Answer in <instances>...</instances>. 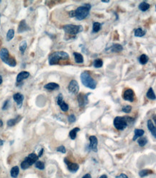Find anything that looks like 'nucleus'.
<instances>
[{
  "mask_svg": "<svg viewBox=\"0 0 156 178\" xmlns=\"http://www.w3.org/2000/svg\"><path fill=\"white\" fill-rule=\"evenodd\" d=\"M91 6L90 4H85L83 6L79 7L75 10L69 12L70 18H76L78 20H83V19L87 18L89 15V12Z\"/></svg>",
  "mask_w": 156,
  "mask_h": 178,
  "instance_id": "nucleus-1",
  "label": "nucleus"
},
{
  "mask_svg": "<svg viewBox=\"0 0 156 178\" xmlns=\"http://www.w3.org/2000/svg\"><path fill=\"white\" fill-rule=\"evenodd\" d=\"M69 55L64 51H57L51 54L48 58V62L50 65H55L58 64L61 60H68Z\"/></svg>",
  "mask_w": 156,
  "mask_h": 178,
  "instance_id": "nucleus-2",
  "label": "nucleus"
},
{
  "mask_svg": "<svg viewBox=\"0 0 156 178\" xmlns=\"http://www.w3.org/2000/svg\"><path fill=\"white\" fill-rule=\"evenodd\" d=\"M81 80L82 84L84 85L86 87L89 88V89H94L96 87V82L93 78L91 77V76L90 75V74L88 72L85 71V72H82L81 74Z\"/></svg>",
  "mask_w": 156,
  "mask_h": 178,
  "instance_id": "nucleus-3",
  "label": "nucleus"
},
{
  "mask_svg": "<svg viewBox=\"0 0 156 178\" xmlns=\"http://www.w3.org/2000/svg\"><path fill=\"white\" fill-rule=\"evenodd\" d=\"M0 58H1L2 62H5L6 64L9 65V66L15 67L16 66V61L14 58H11L9 56V51L7 48H4L1 49V51H0Z\"/></svg>",
  "mask_w": 156,
  "mask_h": 178,
  "instance_id": "nucleus-4",
  "label": "nucleus"
},
{
  "mask_svg": "<svg viewBox=\"0 0 156 178\" xmlns=\"http://www.w3.org/2000/svg\"><path fill=\"white\" fill-rule=\"evenodd\" d=\"M38 158H39L37 154H29V156H27L25 159V160L21 163V168H22V169H28L31 165L35 164V162L38 161Z\"/></svg>",
  "mask_w": 156,
  "mask_h": 178,
  "instance_id": "nucleus-5",
  "label": "nucleus"
},
{
  "mask_svg": "<svg viewBox=\"0 0 156 178\" xmlns=\"http://www.w3.org/2000/svg\"><path fill=\"white\" fill-rule=\"evenodd\" d=\"M65 32L69 35H76L79 32L83 30V27L81 25H64L63 28Z\"/></svg>",
  "mask_w": 156,
  "mask_h": 178,
  "instance_id": "nucleus-6",
  "label": "nucleus"
},
{
  "mask_svg": "<svg viewBox=\"0 0 156 178\" xmlns=\"http://www.w3.org/2000/svg\"><path fill=\"white\" fill-rule=\"evenodd\" d=\"M114 126L117 130L122 131L127 126V122L125 118L123 117H116L114 120Z\"/></svg>",
  "mask_w": 156,
  "mask_h": 178,
  "instance_id": "nucleus-7",
  "label": "nucleus"
},
{
  "mask_svg": "<svg viewBox=\"0 0 156 178\" xmlns=\"http://www.w3.org/2000/svg\"><path fill=\"white\" fill-rule=\"evenodd\" d=\"M69 90L71 93H73L74 95L78 94L79 91V85L76 80H71L69 85Z\"/></svg>",
  "mask_w": 156,
  "mask_h": 178,
  "instance_id": "nucleus-8",
  "label": "nucleus"
},
{
  "mask_svg": "<svg viewBox=\"0 0 156 178\" xmlns=\"http://www.w3.org/2000/svg\"><path fill=\"white\" fill-rule=\"evenodd\" d=\"M124 99L130 102H133L134 99V93L132 89H127V90L124 91V95H123Z\"/></svg>",
  "mask_w": 156,
  "mask_h": 178,
  "instance_id": "nucleus-9",
  "label": "nucleus"
},
{
  "mask_svg": "<svg viewBox=\"0 0 156 178\" xmlns=\"http://www.w3.org/2000/svg\"><path fill=\"white\" fill-rule=\"evenodd\" d=\"M64 162H65V163L66 164V165H67L68 169H69L70 172H76L79 170V166L78 164L72 163V162H69L67 159H64Z\"/></svg>",
  "mask_w": 156,
  "mask_h": 178,
  "instance_id": "nucleus-10",
  "label": "nucleus"
},
{
  "mask_svg": "<svg viewBox=\"0 0 156 178\" xmlns=\"http://www.w3.org/2000/svg\"><path fill=\"white\" fill-rule=\"evenodd\" d=\"M89 140H90V146L91 149L93 152H97V146H98V139L96 136H91L89 137Z\"/></svg>",
  "mask_w": 156,
  "mask_h": 178,
  "instance_id": "nucleus-11",
  "label": "nucleus"
},
{
  "mask_svg": "<svg viewBox=\"0 0 156 178\" xmlns=\"http://www.w3.org/2000/svg\"><path fill=\"white\" fill-rule=\"evenodd\" d=\"M88 95H83L81 93L78 96V102L79 107H83L88 103Z\"/></svg>",
  "mask_w": 156,
  "mask_h": 178,
  "instance_id": "nucleus-12",
  "label": "nucleus"
},
{
  "mask_svg": "<svg viewBox=\"0 0 156 178\" xmlns=\"http://www.w3.org/2000/svg\"><path fill=\"white\" fill-rule=\"evenodd\" d=\"M13 99L17 104L18 107L20 108L24 100V96L20 93H16L13 95Z\"/></svg>",
  "mask_w": 156,
  "mask_h": 178,
  "instance_id": "nucleus-13",
  "label": "nucleus"
},
{
  "mask_svg": "<svg viewBox=\"0 0 156 178\" xmlns=\"http://www.w3.org/2000/svg\"><path fill=\"white\" fill-rule=\"evenodd\" d=\"M30 30V28L28 27V25H27L26 22L25 20H22L20 22L19 27H18V30L17 32L19 33H21V32H25V31H28Z\"/></svg>",
  "mask_w": 156,
  "mask_h": 178,
  "instance_id": "nucleus-14",
  "label": "nucleus"
},
{
  "mask_svg": "<svg viewBox=\"0 0 156 178\" xmlns=\"http://www.w3.org/2000/svg\"><path fill=\"white\" fill-rule=\"evenodd\" d=\"M147 128H148L149 130L151 132L152 135L153 136V137H156V128L155 126V125L153 124V121L151 120H147Z\"/></svg>",
  "mask_w": 156,
  "mask_h": 178,
  "instance_id": "nucleus-15",
  "label": "nucleus"
},
{
  "mask_svg": "<svg viewBox=\"0 0 156 178\" xmlns=\"http://www.w3.org/2000/svg\"><path fill=\"white\" fill-rule=\"evenodd\" d=\"M30 73L28 72H21L20 73L18 74L17 76V82H22L23 79H27L29 77Z\"/></svg>",
  "mask_w": 156,
  "mask_h": 178,
  "instance_id": "nucleus-16",
  "label": "nucleus"
},
{
  "mask_svg": "<svg viewBox=\"0 0 156 178\" xmlns=\"http://www.w3.org/2000/svg\"><path fill=\"white\" fill-rule=\"evenodd\" d=\"M45 89H48V90H55V89H59V85L58 84L54 83V82H50L44 86Z\"/></svg>",
  "mask_w": 156,
  "mask_h": 178,
  "instance_id": "nucleus-17",
  "label": "nucleus"
},
{
  "mask_svg": "<svg viewBox=\"0 0 156 178\" xmlns=\"http://www.w3.org/2000/svg\"><path fill=\"white\" fill-rule=\"evenodd\" d=\"M73 55H74V60L76 63L77 64H82L83 62V57L81 53L77 52L73 53Z\"/></svg>",
  "mask_w": 156,
  "mask_h": 178,
  "instance_id": "nucleus-18",
  "label": "nucleus"
},
{
  "mask_svg": "<svg viewBox=\"0 0 156 178\" xmlns=\"http://www.w3.org/2000/svg\"><path fill=\"white\" fill-rule=\"evenodd\" d=\"M110 50H111L112 52H120L123 50V47L122 45H120V44H114L110 48Z\"/></svg>",
  "mask_w": 156,
  "mask_h": 178,
  "instance_id": "nucleus-19",
  "label": "nucleus"
},
{
  "mask_svg": "<svg viewBox=\"0 0 156 178\" xmlns=\"http://www.w3.org/2000/svg\"><path fill=\"white\" fill-rule=\"evenodd\" d=\"M134 136L133 137V141H135L137 138L141 137L142 136H143L145 133V131L142 129H135L134 130Z\"/></svg>",
  "mask_w": 156,
  "mask_h": 178,
  "instance_id": "nucleus-20",
  "label": "nucleus"
},
{
  "mask_svg": "<svg viewBox=\"0 0 156 178\" xmlns=\"http://www.w3.org/2000/svg\"><path fill=\"white\" fill-rule=\"evenodd\" d=\"M79 131H80L79 128H74V129H72V130L69 132V136H70V138L72 140H74V139H76V135H77V133Z\"/></svg>",
  "mask_w": 156,
  "mask_h": 178,
  "instance_id": "nucleus-21",
  "label": "nucleus"
},
{
  "mask_svg": "<svg viewBox=\"0 0 156 178\" xmlns=\"http://www.w3.org/2000/svg\"><path fill=\"white\" fill-rule=\"evenodd\" d=\"M19 172H20L19 167H18L17 166H14V167L12 168V169H11L10 171L11 176L14 178L17 177L18 176V175H19Z\"/></svg>",
  "mask_w": 156,
  "mask_h": 178,
  "instance_id": "nucleus-22",
  "label": "nucleus"
},
{
  "mask_svg": "<svg viewBox=\"0 0 156 178\" xmlns=\"http://www.w3.org/2000/svg\"><path fill=\"white\" fill-rule=\"evenodd\" d=\"M149 8H150V5L145 2H142V3H140V5H139V9L143 11V12H145Z\"/></svg>",
  "mask_w": 156,
  "mask_h": 178,
  "instance_id": "nucleus-23",
  "label": "nucleus"
},
{
  "mask_svg": "<svg viewBox=\"0 0 156 178\" xmlns=\"http://www.w3.org/2000/svg\"><path fill=\"white\" fill-rule=\"evenodd\" d=\"M153 173V172L152 170H150V169H143V170L140 171L139 175H140L141 177H144L147 176V175H151V174Z\"/></svg>",
  "mask_w": 156,
  "mask_h": 178,
  "instance_id": "nucleus-24",
  "label": "nucleus"
},
{
  "mask_svg": "<svg viewBox=\"0 0 156 178\" xmlns=\"http://www.w3.org/2000/svg\"><path fill=\"white\" fill-rule=\"evenodd\" d=\"M145 31L143 30L142 28H139L134 30V36L136 37H143L145 35Z\"/></svg>",
  "mask_w": 156,
  "mask_h": 178,
  "instance_id": "nucleus-25",
  "label": "nucleus"
},
{
  "mask_svg": "<svg viewBox=\"0 0 156 178\" xmlns=\"http://www.w3.org/2000/svg\"><path fill=\"white\" fill-rule=\"evenodd\" d=\"M146 96H147V97L150 99H155V95L154 91H153V88L150 87V89H148L147 94H146Z\"/></svg>",
  "mask_w": 156,
  "mask_h": 178,
  "instance_id": "nucleus-26",
  "label": "nucleus"
},
{
  "mask_svg": "<svg viewBox=\"0 0 156 178\" xmlns=\"http://www.w3.org/2000/svg\"><path fill=\"white\" fill-rule=\"evenodd\" d=\"M139 60H140V63L141 64L144 65L145 64H147V62H148L149 58L145 54H143V55H141L140 56V59H139Z\"/></svg>",
  "mask_w": 156,
  "mask_h": 178,
  "instance_id": "nucleus-27",
  "label": "nucleus"
},
{
  "mask_svg": "<svg viewBox=\"0 0 156 178\" xmlns=\"http://www.w3.org/2000/svg\"><path fill=\"white\" fill-rule=\"evenodd\" d=\"M101 27H102V25H101L100 22H93V32H98L101 30Z\"/></svg>",
  "mask_w": 156,
  "mask_h": 178,
  "instance_id": "nucleus-28",
  "label": "nucleus"
},
{
  "mask_svg": "<svg viewBox=\"0 0 156 178\" xmlns=\"http://www.w3.org/2000/svg\"><path fill=\"white\" fill-rule=\"evenodd\" d=\"M15 36V30L13 29H10L8 30L7 33V39L8 41H11Z\"/></svg>",
  "mask_w": 156,
  "mask_h": 178,
  "instance_id": "nucleus-29",
  "label": "nucleus"
},
{
  "mask_svg": "<svg viewBox=\"0 0 156 178\" xmlns=\"http://www.w3.org/2000/svg\"><path fill=\"white\" fill-rule=\"evenodd\" d=\"M102 66H103V61L102 59L98 58V59L95 60L94 62H93V66L95 68H101Z\"/></svg>",
  "mask_w": 156,
  "mask_h": 178,
  "instance_id": "nucleus-30",
  "label": "nucleus"
},
{
  "mask_svg": "<svg viewBox=\"0 0 156 178\" xmlns=\"http://www.w3.org/2000/svg\"><path fill=\"white\" fill-rule=\"evenodd\" d=\"M20 51H21V53H22V54L25 53V50H26L27 48V42L25 41H23L22 43H20Z\"/></svg>",
  "mask_w": 156,
  "mask_h": 178,
  "instance_id": "nucleus-31",
  "label": "nucleus"
},
{
  "mask_svg": "<svg viewBox=\"0 0 156 178\" xmlns=\"http://www.w3.org/2000/svg\"><path fill=\"white\" fill-rule=\"evenodd\" d=\"M137 143H138L139 146H144L147 144V140L145 137L140 138V139H138V141H137Z\"/></svg>",
  "mask_w": 156,
  "mask_h": 178,
  "instance_id": "nucleus-32",
  "label": "nucleus"
},
{
  "mask_svg": "<svg viewBox=\"0 0 156 178\" xmlns=\"http://www.w3.org/2000/svg\"><path fill=\"white\" fill-rule=\"evenodd\" d=\"M35 164V167L38 168V169H40V170H42V169H45V164H44L43 162H40V161H37Z\"/></svg>",
  "mask_w": 156,
  "mask_h": 178,
  "instance_id": "nucleus-33",
  "label": "nucleus"
},
{
  "mask_svg": "<svg viewBox=\"0 0 156 178\" xmlns=\"http://www.w3.org/2000/svg\"><path fill=\"white\" fill-rule=\"evenodd\" d=\"M59 106L61 107V109L63 111V112H66V111L69 110V105H68L66 102H65L64 101H63V102H62V103Z\"/></svg>",
  "mask_w": 156,
  "mask_h": 178,
  "instance_id": "nucleus-34",
  "label": "nucleus"
},
{
  "mask_svg": "<svg viewBox=\"0 0 156 178\" xmlns=\"http://www.w3.org/2000/svg\"><path fill=\"white\" fill-rule=\"evenodd\" d=\"M17 121H18V118H15V119H10V120H9L7 121V126H10V127L11 126H15V125L17 123Z\"/></svg>",
  "mask_w": 156,
  "mask_h": 178,
  "instance_id": "nucleus-35",
  "label": "nucleus"
},
{
  "mask_svg": "<svg viewBox=\"0 0 156 178\" xmlns=\"http://www.w3.org/2000/svg\"><path fill=\"white\" fill-rule=\"evenodd\" d=\"M68 120H69V123H74V122L76 120V116H75V115H73V114H71V115H69V118H68Z\"/></svg>",
  "mask_w": 156,
  "mask_h": 178,
  "instance_id": "nucleus-36",
  "label": "nucleus"
},
{
  "mask_svg": "<svg viewBox=\"0 0 156 178\" xmlns=\"http://www.w3.org/2000/svg\"><path fill=\"white\" fill-rule=\"evenodd\" d=\"M132 110V106H130V105H126V106H124V108H122V111L124 112H125V113H129V112H131Z\"/></svg>",
  "mask_w": 156,
  "mask_h": 178,
  "instance_id": "nucleus-37",
  "label": "nucleus"
},
{
  "mask_svg": "<svg viewBox=\"0 0 156 178\" xmlns=\"http://www.w3.org/2000/svg\"><path fill=\"white\" fill-rule=\"evenodd\" d=\"M63 95H62V94H59L58 96V97H57V103H58V105H60L62 103V102H63Z\"/></svg>",
  "mask_w": 156,
  "mask_h": 178,
  "instance_id": "nucleus-38",
  "label": "nucleus"
},
{
  "mask_svg": "<svg viewBox=\"0 0 156 178\" xmlns=\"http://www.w3.org/2000/svg\"><path fill=\"white\" fill-rule=\"evenodd\" d=\"M57 152H61V153L65 154L66 152V148H65V146H59V147L57 148Z\"/></svg>",
  "mask_w": 156,
  "mask_h": 178,
  "instance_id": "nucleus-39",
  "label": "nucleus"
},
{
  "mask_svg": "<svg viewBox=\"0 0 156 178\" xmlns=\"http://www.w3.org/2000/svg\"><path fill=\"white\" fill-rule=\"evenodd\" d=\"M8 104H9V100H6L4 103L3 107H2V110H6L8 107Z\"/></svg>",
  "mask_w": 156,
  "mask_h": 178,
  "instance_id": "nucleus-40",
  "label": "nucleus"
},
{
  "mask_svg": "<svg viewBox=\"0 0 156 178\" xmlns=\"http://www.w3.org/2000/svg\"><path fill=\"white\" fill-rule=\"evenodd\" d=\"M117 178H128V177H127L125 174L122 173V174H120V175H119Z\"/></svg>",
  "mask_w": 156,
  "mask_h": 178,
  "instance_id": "nucleus-41",
  "label": "nucleus"
},
{
  "mask_svg": "<svg viewBox=\"0 0 156 178\" xmlns=\"http://www.w3.org/2000/svg\"><path fill=\"white\" fill-rule=\"evenodd\" d=\"M82 178H91V176L90 174H86Z\"/></svg>",
  "mask_w": 156,
  "mask_h": 178,
  "instance_id": "nucleus-42",
  "label": "nucleus"
},
{
  "mask_svg": "<svg viewBox=\"0 0 156 178\" xmlns=\"http://www.w3.org/2000/svg\"><path fill=\"white\" fill-rule=\"evenodd\" d=\"M43 149H41V151L40 152V153H39V154H38V157H40L41 156H42V153H43Z\"/></svg>",
  "mask_w": 156,
  "mask_h": 178,
  "instance_id": "nucleus-43",
  "label": "nucleus"
},
{
  "mask_svg": "<svg viewBox=\"0 0 156 178\" xmlns=\"http://www.w3.org/2000/svg\"><path fill=\"white\" fill-rule=\"evenodd\" d=\"M99 178H107V176L106 175H102V176H101Z\"/></svg>",
  "mask_w": 156,
  "mask_h": 178,
  "instance_id": "nucleus-44",
  "label": "nucleus"
},
{
  "mask_svg": "<svg viewBox=\"0 0 156 178\" xmlns=\"http://www.w3.org/2000/svg\"><path fill=\"white\" fill-rule=\"evenodd\" d=\"M102 2H104V3H109V2H110V1H109V0H107V1H104V0H102Z\"/></svg>",
  "mask_w": 156,
  "mask_h": 178,
  "instance_id": "nucleus-45",
  "label": "nucleus"
},
{
  "mask_svg": "<svg viewBox=\"0 0 156 178\" xmlns=\"http://www.w3.org/2000/svg\"><path fill=\"white\" fill-rule=\"evenodd\" d=\"M2 126H3V122L2 120H0V127H2Z\"/></svg>",
  "mask_w": 156,
  "mask_h": 178,
  "instance_id": "nucleus-46",
  "label": "nucleus"
},
{
  "mask_svg": "<svg viewBox=\"0 0 156 178\" xmlns=\"http://www.w3.org/2000/svg\"><path fill=\"white\" fill-rule=\"evenodd\" d=\"M2 83V76H0V85Z\"/></svg>",
  "mask_w": 156,
  "mask_h": 178,
  "instance_id": "nucleus-47",
  "label": "nucleus"
},
{
  "mask_svg": "<svg viewBox=\"0 0 156 178\" xmlns=\"http://www.w3.org/2000/svg\"><path fill=\"white\" fill-rule=\"evenodd\" d=\"M4 141L2 140H0V146H2V145H3Z\"/></svg>",
  "mask_w": 156,
  "mask_h": 178,
  "instance_id": "nucleus-48",
  "label": "nucleus"
},
{
  "mask_svg": "<svg viewBox=\"0 0 156 178\" xmlns=\"http://www.w3.org/2000/svg\"><path fill=\"white\" fill-rule=\"evenodd\" d=\"M153 120H154V122H155V123H156V120H155V115H153Z\"/></svg>",
  "mask_w": 156,
  "mask_h": 178,
  "instance_id": "nucleus-49",
  "label": "nucleus"
},
{
  "mask_svg": "<svg viewBox=\"0 0 156 178\" xmlns=\"http://www.w3.org/2000/svg\"><path fill=\"white\" fill-rule=\"evenodd\" d=\"M0 17H1V15H0Z\"/></svg>",
  "mask_w": 156,
  "mask_h": 178,
  "instance_id": "nucleus-50",
  "label": "nucleus"
}]
</instances>
